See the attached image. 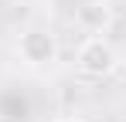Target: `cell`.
<instances>
[{
	"instance_id": "1",
	"label": "cell",
	"mask_w": 126,
	"mask_h": 122,
	"mask_svg": "<svg viewBox=\"0 0 126 122\" xmlns=\"http://www.w3.org/2000/svg\"><path fill=\"white\" fill-rule=\"evenodd\" d=\"M119 68L116 48L102 37V34H89V37L75 48V71L85 78H109Z\"/></svg>"
},
{
	"instance_id": "2",
	"label": "cell",
	"mask_w": 126,
	"mask_h": 122,
	"mask_svg": "<svg viewBox=\"0 0 126 122\" xmlns=\"http://www.w3.org/2000/svg\"><path fill=\"white\" fill-rule=\"evenodd\" d=\"M58 37L48 31V27H27L21 37H17V58L27 68H51L58 61Z\"/></svg>"
},
{
	"instance_id": "3",
	"label": "cell",
	"mask_w": 126,
	"mask_h": 122,
	"mask_svg": "<svg viewBox=\"0 0 126 122\" xmlns=\"http://www.w3.org/2000/svg\"><path fill=\"white\" fill-rule=\"evenodd\" d=\"M75 24L82 27L85 34H102L106 27L112 24V7L106 0H85L82 7L75 10Z\"/></svg>"
},
{
	"instance_id": "4",
	"label": "cell",
	"mask_w": 126,
	"mask_h": 122,
	"mask_svg": "<svg viewBox=\"0 0 126 122\" xmlns=\"http://www.w3.org/2000/svg\"><path fill=\"white\" fill-rule=\"evenodd\" d=\"M55 122H85L82 115H62V119H55Z\"/></svg>"
},
{
	"instance_id": "5",
	"label": "cell",
	"mask_w": 126,
	"mask_h": 122,
	"mask_svg": "<svg viewBox=\"0 0 126 122\" xmlns=\"http://www.w3.org/2000/svg\"><path fill=\"white\" fill-rule=\"evenodd\" d=\"M0 122H17V119H0Z\"/></svg>"
}]
</instances>
